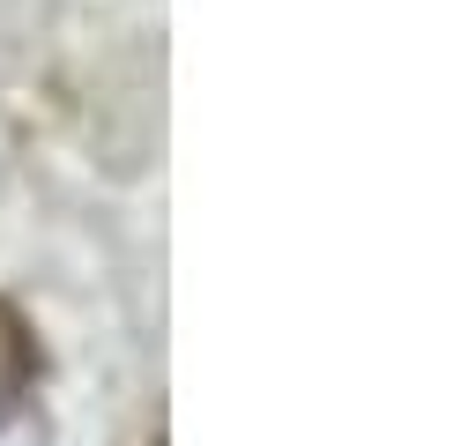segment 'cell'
Returning a JSON list of instances; mask_svg holds the SVG:
<instances>
[{"mask_svg":"<svg viewBox=\"0 0 453 446\" xmlns=\"http://www.w3.org/2000/svg\"><path fill=\"white\" fill-rule=\"evenodd\" d=\"M37 372H45V350H37V327L23 312L0 297V417H15V409L30 402Z\"/></svg>","mask_w":453,"mask_h":446,"instance_id":"obj_1","label":"cell"}]
</instances>
